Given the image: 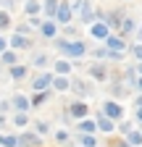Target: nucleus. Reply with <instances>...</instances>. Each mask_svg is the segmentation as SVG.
<instances>
[{
    "instance_id": "f704fd0d",
    "label": "nucleus",
    "mask_w": 142,
    "mask_h": 147,
    "mask_svg": "<svg viewBox=\"0 0 142 147\" xmlns=\"http://www.w3.org/2000/svg\"><path fill=\"white\" fill-rule=\"evenodd\" d=\"M5 50V40H3V37H0V53H3Z\"/></svg>"
},
{
    "instance_id": "1a4fd4ad",
    "label": "nucleus",
    "mask_w": 142,
    "mask_h": 147,
    "mask_svg": "<svg viewBox=\"0 0 142 147\" xmlns=\"http://www.w3.org/2000/svg\"><path fill=\"white\" fill-rule=\"evenodd\" d=\"M79 11H82V16H79V18H82V21H84V24H90V21H92V18H95V13H92V8H90V3H79Z\"/></svg>"
},
{
    "instance_id": "2eb2a0df",
    "label": "nucleus",
    "mask_w": 142,
    "mask_h": 147,
    "mask_svg": "<svg viewBox=\"0 0 142 147\" xmlns=\"http://www.w3.org/2000/svg\"><path fill=\"white\" fill-rule=\"evenodd\" d=\"M118 29H121L124 37H126L129 32H134V21H132V18H121V26H118Z\"/></svg>"
},
{
    "instance_id": "dca6fc26",
    "label": "nucleus",
    "mask_w": 142,
    "mask_h": 147,
    "mask_svg": "<svg viewBox=\"0 0 142 147\" xmlns=\"http://www.w3.org/2000/svg\"><path fill=\"white\" fill-rule=\"evenodd\" d=\"M11 45H13V47H29V40H26V37H21V34H13V37H11Z\"/></svg>"
},
{
    "instance_id": "7ed1b4c3",
    "label": "nucleus",
    "mask_w": 142,
    "mask_h": 147,
    "mask_svg": "<svg viewBox=\"0 0 142 147\" xmlns=\"http://www.w3.org/2000/svg\"><path fill=\"white\" fill-rule=\"evenodd\" d=\"M103 116H105V118H118V116H121V105L108 100V102L103 105Z\"/></svg>"
},
{
    "instance_id": "0eeeda50",
    "label": "nucleus",
    "mask_w": 142,
    "mask_h": 147,
    "mask_svg": "<svg viewBox=\"0 0 142 147\" xmlns=\"http://www.w3.org/2000/svg\"><path fill=\"white\" fill-rule=\"evenodd\" d=\"M68 113L74 116V118H84V116H87V105H84V102H71V105H68Z\"/></svg>"
},
{
    "instance_id": "2f4dec72",
    "label": "nucleus",
    "mask_w": 142,
    "mask_h": 147,
    "mask_svg": "<svg viewBox=\"0 0 142 147\" xmlns=\"http://www.w3.org/2000/svg\"><path fill=\"white\" fill-rule=\"evenodd\" d=\"M132 55H134L137 61H142V45H134V47H132Z\"/></svg>"
},
{
    "instance_id": "b1692460",
    "label": "nucleus",
    "mask_w": 142,
    "mask_h": 147,
    "mask_svg": "<svg viewBox=\"0 0 142 147\" xmlns=\"http://www.w3.org/2000/svg\"><path fill=\"white\" fill-rule=\"evenodd\" d=\"M3 63L16 66V53H13V50H3Z\"/></svg>"
},
{
    "instance_id": "bb28decb",
    "label": "nucleus",
    "mask_w": 142,
    "mask_h": 147,
    "mask_svg": "<svg viewBox=\"0 0 142 147\" xmlns=\"http://www.w3.org/2000/svg\"><path fill=\"white\" fill-rule=\"evenodd\" d=\"M45 100H50V95H47V92H37V97H34V100H29L32 105H42Z\"/></svg>"
},
{
    "instance_id": "ddd939ff",
    "label": "nucleus",
    "mask_w": 142,
    "mask_h": 147,
    "mask_svg": "<svg viewBox=\"0 0 142 147\" xmlns=\"http://www.w3.org/2000/svg\"><path fill=\"white\" fill-rule=\"evenodd\" d=\"M92 37L105 40V37H108V26H105V24H95V26H92Z\"/></svg>"
},
{
    "instance_id": "412c9836",
    "label": "nucleus",
    "mask_w": 142,
    "mask_h": 147,
    "mask_svg": "<svg viewBox=\"0 0 142 147\" xmlns=\"http://www.w3.org/2000/svg\"><path fill=\"white\" fill-rule=\"evenodd\" d=\"M55 11H58V0H45V13L55 16Z\"/></svg>"
},
{
    "instance_id": "c9c22d12",
    "label": "nucleus",
    "mask_w": 142,
    "mask_h": 147,
    "mask_svg": "<svg viewBox=\"0 0 142 147\" xmlns=\"http://www.w3.org/2000/svg\"><path fill=\"white\" fill-rule=\"evenodd\" d=\"M137 118H139V121H142V108H137Z\"/></svg>"
},
{
    "instance_id": "f257e3e1",
    "label": "nucleus",
    "mask_w": 142,
    "mask_h": 147,
    "mask_svg": "<svg viewBox=\"0 0 142 147\" xmlns=\"http://www.w3.org/2000/svg\"><path fill=\"white\" fill-rule=\"evenodd\" d=\"M58 50H63V53H68V55H74V58H79V55H84V45L82 42H58Z\"/></svg>"
},
{
    "instance_id": "9b49d317",
    "label": "nucleus",
    "mask_w": 142,
    "mask_h": 147,
    "mask_svg": "<svg viewBox=\"0 0 142 147\" xmlns=\"http://www.w3.org/2000/svg\"><path fill=\"white\" fill-rule=\"evenodd\" d=\"M50 84H53V87H55V89H61V92L71 87V82H68L66 76H53V82H50Z\"/></svg>"
},
{
    "instance_id": "473e14b6",
    "label": "nucleus",
    "mask_w": 142,
    "mask_h": 147,
    "mask_svg": "<svg viewBox=\"0 0 142 147\" xmlns=\"http://www.w3.org/2000/svg\"><path fill=\"white\" fill-rule=\"evenodd\" d=\"M95 58H108V50H95Z\"/></svg>"
},
{
    "instance_id": "f3484780",
    "label": "nucleus",
    "mask_w": 142,
    "mask_h": 147,
    "mask_svg": "<svg viewBox=\"0 0 142 147\" xmlns=\"http://www.w3.org/2000/svg\"><path fill=\"white\" fill-rule=\"evenodd\" d=\"M126 144H129V147H139V144H142V134H139V131H129Z\"/></svg>"
},
{
    "instance_id": "c756f323",
    "label": "nucleus",
    "mask_w": 142,
    "mask_h": 147,
    "mask_svg": "<svg viewBox=\"0 0 142 147\" xmlns=\"http://www.w3.org/2000/svg\"><path fill=\"white\" fill-rule=\"evenodd\" d=\"M71 87H74V89L79 92V95H84V92H87V87H84L82 82H71Z\"/></svg>"
},
{
    "instance_id": "c85d7f7f",
    "label": "nucleus",
    "mask_w": 142,
    "mask_h": 147,
    "mask_svg": "<svg viewBox=\"0 0 142 147\" xmlns=\"http://www.w3.org/2000/svg\"><path fill=\"white\" fill-rule=\"evenodd\" d=\"M47 63V55L45 53H37V55H34V66H45Z\"/></svg>"
},
{
    "instance_id": "7c9ffc66",
    "label": "nucleus",
    "mask_w": 142,
    "mask_h": 147,
    "mask_svg": "<svg viewBox=\"0 0 142 147\" xmlns=\"http://www.w3.org/2000/svg\"><path fill=\"white\" fill-rule=\"evenodd\" d=\"M26 121H29V118H26V113H19V116H16V121H13V123H16V126H24Z\"/></svg>"
},
{
    "instance_id": "423d86ee",
    "label": "nucleus",
    "mask_w": 142,
    "mask_h": 147,
    "mask_svg": "<svg viewBox=\"0 0 142 147\" xmlns=\"http://www.w3.org/2000/svg\"><path fill=\"white\" fill-rule=\"evenodd\" d=\"M103 24L108 26V29L121 26V13H105V16H103Z\"/></svg>"
},
{
    "instance_id": "393cba45",
    "label": "nucleus",
    "mask_w": 142,
    "mask_h": 147,
    "mask_svg": "<svg viewBox=\"0 0 142 147\" xmlns=\"http://www.w3.org/2000/svg\"><path fill=\"white\" fill-rule=\"evenodd\" d=\"M11 76H13V79L26 76V68H24V66H11Z\"/></svg>"
},
{
    "instance_id": "4be33fe9",
    "label": "nucleus",
    "mask_w": 142,
    "mask_h": 147,
    "mask_svg": "<svg viewBox=\"0 0 142 147\" xmlns=\"http://www.w3.org/2000/svg\"><path fill=\"white\" fill-rule=\"evenodd\" d=\"M79 129H82V134H92L97 126H95V121H82V123H79Z\"/></svg>"
},
{
    "instance_id": "6ab92c4d",
    "label": "nucleus",
    "mask_w": 142,
    "mask_h": 147,
    "mask_svg": "<svg viewBox=\"0 0 142 147\" xmlns=\"http://www.w3.org/2000/svg\"><path fill=\"white\" fill-rule=\"evenodd\" d=\"M0 147H16V137H11V134H0Z\"/></svg>"
},
{
    "instance_id": "a211bd4d",
    "label": "nucleus",
    "mask_w": 142,
    "mask_h": 147,
    "mask_svg": "<svg viewBox=\"0 0 142 147\" xmlns=\"http://www.w3.org/2000/svg\"><path fill=\"white\" fill-rule=\"evenodd\" d=\"M90 74H92V76H95V79H105V68H103L100 63H95V66H90Z\"/></svg>"
},
{
    "instance_id": "cd10ccee",
    "label": "nucleus",
    "mask_w": 142,
    "mask_h": 147,
    "mask_svg": "<svg viewBox=\"0 0 142 147\" xmlns=\"http://www.w3.org/2000/svg\"><path fill=\"white\" fill-rule=\"evenodd\" d=\"M8 24H11V16H8L5 11H0V29H5Z\"/></svg>"
},
{
    "instance_id": "4c0bfd02",
    "label": "nucleus",
    "mask_w": 142,
    "mask_h": 147,
    "mask_svg": "<svg viewBox=\"0 0 142 147\" xmlns=\"http://www.w3.org/2000/svg\"><path fill=\"white\" fill-rule=\"evenodd\" d=\"M139 71H142V66H139Z\"/></svg>"
},
{
    "instance_id": "72a5a7b5",
    "label": "nucleus",
    "mask_w": 142,
    "mask_h": 147,
    "mask_svg": "<svg viewBox=\"0 0 142 147\" xmlns=\"http://www.w3.org/2000/svg\"><path fill=\"white\" fill-rule=\"evenodd\" d=\"M129 84H134L137 89H142V79H129Z\"/></svg>"
},
{
    "instance_id": "9d476101",
    "label": "nucleus",
    "mask_w": 142,
    "mask_h": 147,
    "mask_svg": "<svg viewBox=\"0 0 142 147\" xmlns=\"http://www.w3.org/2000/svg\"><path fill=\"white\" fill-rule=\"evenodd\" d=\"M105 42H108V47H105V50H111V53H121V50H124V42L118 40V37H105Z\"/></svg>"
},
{
    "instance_id": "4468645a",
    "label": "nucleus",
    "mask_w": 142,
    "mask_h": 147,
    "mask_svg": "<svg viewBox=\"0 0 142 147\" xmlns=\"http://www.w3.org/2000/svg\"><path fill=\"white\" fill-rule=\"evenodd\" d=\"M79 144H82V147H97V139H95L92 134H82V137H79Z\"/></svg>"
},
{
    "instance_id": "20e7f679",
    "label": "nucleus",
    "mask_w": 142,
    "mask_h": 147,
    "mask_svg": "<svg viewBox=\"0 0 142 147\" xmlns=\"http://www.w3.org/2000/svg\"><path fill=\"white\" fill-rule=\"evenodd\" d=\"M55 18L61 24H68V18H71V5L68 3H58V11H55Z\"/></svg>"
},
{
    "instance_id": "f8f14e48",
    "label": "nucleus",
    "mask_w": 142,
    "mask_h": 147,
    "mask_svg": "<svg viewBox=\"0 0 142 147\" xmlns=\"http://www.w3.org/2000/svg\"><path fill=\"white\" fill-rule=\"evenodd\" d=\"M95 126H97V129H103V131H108V134L113 131V121H108L105 116H100V118L95 121Z\"/></svg>"
},
{
    "instance_id": "a878e982",
    "label": "nucleus",
    "mask_w": 142,
    "mask_h": 147,
    "mask_svg": "<svg viewBox=\"0 0 142 147\" xmlns=\"http://www.w3.org/2000/svg\"><path fill=\"white\" fill-rule=\"evenodd\" d=\"M24 8H26L29 16H34V13L40 11V3H37V0H26V5H24Z\"/></svg>"
},
{
    "instance_id": "5701e85b",
    "label": "nucleus",
    "mask_w": 142,
    "mask_h": 147,
    "mask_svg": "<svg viewBox=\"0 0 142 147\" xmlns=\"http://www.w3.org/2000/svg\"><path fill=\"white\" fill-rule=\"evenodd\" d=\"M42 34L45 37H55V24H53V21H45L42 24Z\"/></svg>"
},
{
    "instance_id": "39448f33",
    "label": "nucleus",
    "mask_w": 142,
    "mask_h": 147,
    "mask_svg": "<svg viewBox=\"0 0 142 147\" xmlns=\"http://www.w3.org/2000/svg\"><path fill=\"white\" fill-rule=\"evenodd\" d=\"M50 82H53L50 74H40V76L34 79V89H37V92H45V89L50 87Z\"/></svg>"
},
{
    "instance_id": "f03ea898",
    "label": "nucleus",
    "mask_w": 142,
    "mask_h": 147,
    "mask_svg": "<svg viewBox=\"0 0 142 147\" xmlns=\"http://www.w3.org/2000/svg\"><path fill=\"white\" fill-rule=\"evenodd\" d=\"M16 144H21V147H34V144H40V137L32 134V131H24L19 139H16Z\"/></svg>"
},
{
    "instance_id": "e433bc0d",
    "label": "nucleus",
    "mask_w": 142,
    "mask_h": 147,
    "mask_svg": "<svg viewBox=\"0 0 142 147\" xmlns=\"http://www.w3.org/2000/svg\"><path fill=\"white\" fill-rule=\"evenodd\" d=\"M137 108H142V95H139V97H137Z\"/></svg>"
},
{
    "instance_id": "aec40b11",
    "label": "nucleus",
    "mask_w": 142,
    "mask_h": 147,
    "mask_svg": "<svg viewBox=\"0 0 142 147\" xmlns=\"http://www.w3.org/2000/svg\"><path fill=\"white\" fill-rule=\"evenodd\" d=\"M68 71H71V66H68L66 61H58V63H55V74H58V76H66Z\"/></svg>"
},
{
    "instance_id": "6e6552de",
    "label": "nucleus",
    "mask_w": 142,
    "mask_h": 147,
    "mask_svg": "<svg viewBox=\"0 0 142 147\" xmlns=\"http://www.w3.org/2000/svg\"><path fill=\"white\" fill-rule=\"evenodd\" d=\"M13 105H16V110H19V113H26V110L32 108V102H29L24 95H16V97H13Z\"/></svg>"
}]
</instances>
